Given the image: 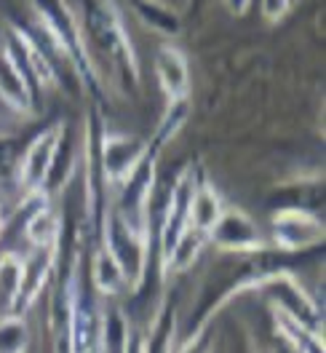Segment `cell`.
Segmentation results:
<instances>
[{
	"label": "cell",
	"instance_id": "52a82bcc",
	"mask_svg": "<svg viewBox=\"0 0 326 353\" xmlns=\"http://www.w3.org/2000/svg\"><path fill=\"white\" fill-rule=\"evenodd\" d=\"M155 78L163 88V94L169 99L176 97H187L190 88V67H187V57L174 48V46H163L155 54Z\"/></svg>",
	"mask_w": 326,
	"mask_h": 353
},
{
	"label": "cell",
	"instance_id": "7c38bea8",
	"mask_svg": "<svg viewBox=\"0 0 326 353\" xmlns=\"http://www.w3.org/2000/svg\"><path fill=\"white\" fill-rule=\"evenodd\" d=\"M134 8H136V17L155 32H161V35H176L179 32L176 17L163 3H158V0H136Z\"/></svg>",
	"mask_w": 326,
	"mask_h": 353
},
{
	"label": "cell",
	"instance_id": "5bb4252c",
	"mask_svg": "<svg viewBox=\"0 0 326 353\" xmlns=\"http://www.w3.org/2000/svg\"><path fill=\"white\" fill-rule=\"evenodd\" d=\"M294 0H262V17L267 22H281L283 17L289 14Z\"/></svg>",
	"mask_w": 326,
	"mask_h": 353
},
{
	"label": "cell",
	"instance_id": "ba28073f",
	"mask_svg": "<svg viewBox=\"0 0 326 353\" xmlns=\"http://www.w3.org/2000/svg\"><path fill=\"white\" fill-rule=\"evenodd\" d=\"M222 212H225V203H222V196L217 193V188H212L209 182L193 185V193L187 199V214H185L187 228L209 236Z\"/></svg>",
	"mask_w": 326,
	"mask_h": 353
},
{
	"label": "cell",
	"instance_id": "9c48e42d",
	"mask_svg": "<svg viewBox=\"0 0 326 353\" xmlns=\"http://www.w3.org/2000/svg\"><path fill=\"white\" fill-rule=\"evenodd\" d=\"M91 281H94L96 292L105 294V297H118L129 287L126 270L121 268V263L115 260V254L110 252L108 246H99L94 260H91Z\"/></svg>",
	"mask_w": 326,
	"mask_h": 353
},
{
	"label": "cell",
	"instance_id": "3957f363",
	"mask_svg": "<svg viewBox=\"0 0 326 353\" xmlns=\"http://www.w3.org/2000/svg\"><path fill=\"white\" fill-rule=\"evenodd\" d=\"M273 239L283 252H303L324 241V225L305 209H281L273 217Z\"/></svg>",
	"mask_w": 326,
	"mask_h": 353
},
{
	"label": "cell",
	"instance_id": "7a4b0ae2",
	"mask_svg": "<svg viewBox=\"0 0 326 353\" xmlns=\"http://www.w3.org/2000/svg\"><path fill=\"white\" fill-rule=\"evenodd\" d=\"M147 163V145L131 134H108L102 139V174L110 188L121 190Z\"/></svg>",
	"mask_w": 326,
	"mask_h": 353
},
{
	"label": "cell",
	"instance_id": "5b68a950",
	"mask_svg": "<svg viewBox=\"0 0 326 353\" xmlns=\"http://www.w3.org/2000/svg\"><path fill=\"white\" fill-rule=\"evenodd\" d=\"M8 48L17 54V59H19V65H22L30 81H35L41 88H54L59 83L57 67L51 65L45 51L38 46V41H32L17 24H11V43H8Z\"/></svg>",
	"mask_w": 326,
	"mask_h": 353
},
{
	"label": "cell",
	"instance_id": "9a60e30c",
	"mask_svg": "<svg viewBox=\"0 0 326 353\" xmlns=\"http://www.w3.org/2000/svg\"><path fill=\"white\" fill-rule=\"evenodd\" d=\"M225 3H227V8H230L233 14H246V8H249L252 0H225Z\"/></svg>",
	"mask_w": 326,
	"mask_h": 353
},
{
	"label": "cell",
	"instance_id": "4fadbf2b",
	"mask_svg": "<svg viewBox=\"0 0 326 353\" xmlns=\"http://www.w3.org/2000/svg\"><path fill=\"white\" fill-rule=\"evenodd\" d=\"M190 118V99L187 97H176V99H169L166 110H163V118L158 123V132H155V142L163 145L169 139H174L179 129L187 123Z\"/></svg>",
	"mask_w": 326,
	"mask_h": 353
},
{
	"label": "cell",
	"instance_id": "8fae6325",
	"mask_svg": "<svg viewBox=\"0 0 326 353\" xmlns=\"http://www.w3.org/2000/svg\"><path fill=\"white\" fill-rule=\"evenodd\" d=\"M27 281V263L19 254H0V297L6 305H17Z\"/></svg>",
	"mask_w": 326,
	"mask_h": 353
},
{
	"label": "cell",
	"instance_id": "30bf717a",
	"mask_svg": "<svg viewBox=\"0 0 326 353\" xmlns=\"http://www.w3.org/2000/svg\"><path fill=\"white\" fill-rule=\"evenodd\" d=\"M99 353H131V330L121 308H108L96 319Z\"/></svg>",
	"mask_w": 326,
	"mask_h": 353
},
{
	"label": "cell",
	"instance_id": "277c9868",
	"mask_svg": "<svg viewBox=\"0 0 326 353\" xmlns=\"http://www.w3.org/2000/svg\"><path fill=\"white\" fill-rule=\"evenodd\" d=\"M209 241H214L225 252H238V254H249V252H257L265 246L252 217L243 214L241 209H227V206L219 214L217 225L212 228Z\"/></svg>",
	"mask_w": 326,
	"mask_h": 353
},
{
	"label": "cell",
	"instance_id": "2e32d148",
	"mask_svg": "<svg viewBox=\"0 0 326 353\" xmlns=\"http://www.w3.org/2000/svg\"><path fill=\"white\" fill-rule=\"evenodd\" d=\"M6 220H8V214H6V209L0 206V239H3V230H6Z\"/></svg>",
	"mask_w": 326,
	"mask_h": 353
},
{
	"label": "cell",
	"instance_id": "8992f818",
	"mask_svg": "<svg viewBox=\"0 0 326 353\" xmlns=\"http://www.w3.org/2000/svg\"><path fill=\"white\" fill-rule=\"evenodd\" d=\"M0 99L17 112L32 110V88L17 54L6 46L0 54Z\"/></svg>",
	"mask_w": 326,
	"mask_h": 353
},
{
	"label": "cell",
	"instance_id": "6da1fadb",
	"mask_svg": "<svg viewBox=\"0 0 326 353\" xmlns=\"http://www.w3.org/2000/svg\"><path fill=\"white\" fill-rule=\"evenodd\" d=\"M65 139V126L54 123L51 129L41 132L19 155V166H17V185L24 193H35L45 190V182L57 166L59 148Z\"/></svg>",
	"mask_w": 326,
	"mask_h": 353
}]
</instances>
